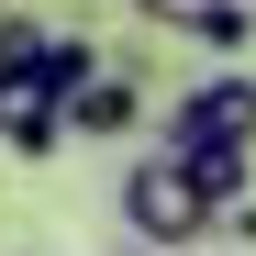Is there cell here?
<instances>
[{
  "label": "cell",
  "instance_id": "6da1fadb",
  "mask_svg": "<svg viewBox=\"0 0 256 256\" xmlns=\"http://www.w3.org/2000/svg\"><path fill=\"white\" fill-rule=\"evenodd\" d=\"M212 223H223V200L190 178V156H178V145L134 156V178H122V234H134V245H200Z\"/></svg>",
  "mask_w": 256,
  "mask_h": 256
},
{
  "label": "cell",
  "instance_id": "7a4b0ae2",
  "mask_svg": "<svg viewBox=\"0 0 256 256\" xmlns=\"http://www.w3.org/2000/svg\"><path fill=\"white\" fill-rule=\"evenodd\" d=\"M0 145L12 156H56L67 145V90L45 67H0Z\"/></svg>",
  "mask_w": 256,
  "mask_h": 256
},
{
  "label": "cell",
  "instance_id": "3957f363",
  "mask_svg": "<svg viewBox=\"0 0 256 256\" xmlns=\"http://www.w3.org/2000/svg\"><path fill=\"white\" fill-rule=\"evenodd\" d=\"M200 134H234V145H256V78H200V90H178L167 100V145H200Z\"/></svg>",
  "mask_w": 256,
  "mask_h": 256
},
{
  "label": "cell",
  "instance_id": "277c9868",
  "mask_svg": "<svg viewBox=\"0 0 256 256\" xmlns=\"http://www.w3.org/2000/svg\"><path fill=\"white\" fill-rule=\"evenodd\" d=\"M145 122V90H134V67H90L67 90V134H90V145H122Z\"/></svg>",
  "mask_w": 256,
  "mask_h": 256
},
{
  "label": "cell",
  "instance_id": "5b68a950",
  "mask_svg": "<svg viewBox=\"0 0 256 256\" xmlns=\"http://www.w3.org/2000/svg\"><path fill=\"white\" fill-rule=\"evenodd\" d=\"M190 45H212V56H245V45H256V0H212Z\"/></svg>",
  "mask_w": 256,
  "mask_h": 256
},
{
  "label": "cell",
  "instance_id": "8992f818",
  "mask_svg": "<svg viewBox=\"0 0 256 256\" xmlns=\"http://www.w3.org/2000/svg\"><path fill=\"white\" fill-rule=\"evenodd\" d=\"M45 12H12V0H0V67H34V56H45Z\"/></svg>",
  "mask_w": 256,
  "mask_h": 256
},
{
  "label": "cell",
  "instance_id": "52a82bcc",
  "mask_svg": "<svg viewBox=\"0 0 256 256\" xmlns=\"http://www.w3.org/2000/svg\"><path fill=\"white\" fill-rule=\"evenodd\" d=\"M34 67H45L56 90H78V78L100 67V45H90V34H45V56H34Z\"/></svg>",
  "mask_w": 256,
  "mask_h": 256
},
{
  "label": "cell",
  "instance_id": "ba28073f",
  "mask_svg": "<svg viewBox=\"0 0 256 256\" xmlns=\"http://www.w3.org/2000/svg\"><path fill=\"white\" fill-rule=\"evenodd\" d=\"M134 12H145L156 34H200V12H212V0H134Z\"/></svg>",
  "mask_w": 256,
  "mask_h": 256
}]
</instances>
